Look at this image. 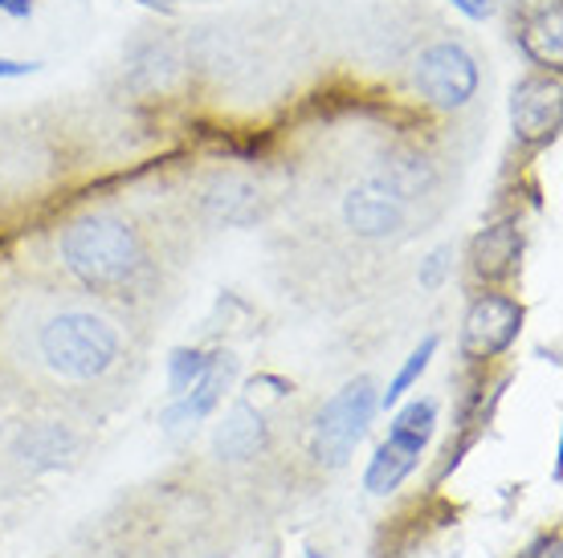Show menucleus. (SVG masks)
Masks as SVG:
<instances>
[{"label":"nucleus","instance_id":"obj_7","mask_svg":"<svg viewBox=\"0 0 563 558\" xmlns=\"http://www.w3.org/2000/svg\"><path fill=\"white\" fill-rule=\"evenodd\" d=\"M405 212H409V200H400L380 176H367L343 196V224L364 241L396 237L405 228Z\"/></svg>","mask_w":563,"mask_h":558},{"label":"nucleus","instance_id":"obj_3","mask_svg":"<svg viewBox=\"0 0 563 558\" xmlns=\"http://www.w3.org/2000/svg\"><path fill=\"white\" fill-rule=\"evenodd\" d=\"M409 82L424 111L462 114L482 90V66L478 57L470 54V45L441 37V42L424 45L421 54L412 57Z\"/></svg>","mask_w":563,"mask_h":558},{"label":"nucleus","instance_id":"obj_11","mask_svg":"<svg viewBox=\"0 0 563 558\" xmlns=\"http://www.w3.org/2000/svg\"><path fill=\"white\" fill-rule=\"evenodd\" d=\"M212 445L225 461H250V457H257V448L266 445V420L254 404H238L225 416V424L217 428Z\"/></svg>","mask_w":563,"mask_h":558},{"label":"nucleus","instance_id":"obj_18","mask_svg":"<svg viewBox=\"0 0 563 558\" xmlns=\"http://www.w3.org/2000/svg\"><path fill=\"white\" fill-rule=\"evenodd\" d=\"M498 9H507L510 21L527 13H543V9H563L560 0H498Z\"/></svg>","mask_w":563,"mask_h":558},{"label":"nucleus","instance_id":"obj_5","mask_svg":"<svg viewBox=\"0 0 563 558\" xmlns=\"http://www.w3.org/2000/svg\"><path fill=\"white\" fill-rule=\"evenodd\" d=\"M519 331H522L519 298L498 293V290L478 293L462 319V338H457L462 359H470V364H490L503 350L515 347Z\"/></svg>","mask_w":563,"mask_h":558},{"label":"nucleus","instance_id":"obj_9","mask_svg":"<svg viewBox=\"0 0 563 558\" xmlns=\"http://www.w3.org/2000/svg\"><path fill=\"white\" fill-rule=\"evenodd\" d=\"M522 261V228L515 221L486 224L478 237L470 241V274L486 286L515 278Z\"/></svg>","mask_w":563,"mask_h":558},{"label":"nucleus","instance_id":"obj_17","mask_svg":"<svg viewBox=\"0 0 563 558\" xmlns=\"http://www.w3.org/2000/svg\"><path fill=\"white\" fill-rule=\"evenodd\" d=\"M453 13L465 16V21H474V25H486V21H494V16L503 13L498 9V0H445Z\"/></svg>","mask_w":563,"mask_h":558},{"label":"nucleus","instance_id":"obj_15","mask_svg":"<svg viewBox=\"0 0 563 558\" xmlns=\"http://www.w3.org/2000/svg\"><path fill=\"white\" fill-rule=\"evenodd\" d=\"M205 367H209V355L200 347H176L168 355V395H184V391L192 388L200 376H205Z\"/></svg>","mask_w":563,"mask_h":558},{"label":"nucleus","instance_id":"obj_1","mask_svg":"<svg viewBox=\"0 0 563 558\" xmlns=\"http://www.w3.org/2000/svg\"><path fill=\"white\" fill-rule=\"evenodd\" d=\"M57 257L78 286L95 293L119 290L128 286L143 266L140 233L123 216L111 212H90L66 224V233L57 241Z\"/></svg>","mask_w":563,"mask_h":558},{"label":"nucleus","instance_id":"obj_6","mask_svg":"<svg viewBox=\"0 0 563 558\" xmlns=\"http://www.w3.org/2000/svg\"><path fill=\"white\" fill-rule=\"evenodd\" d=\"M563 126V86L560 74H527L510 90V131L522 147H551Z\"/></svg>","mask_w":563,"mask_h":558},{"label":"nucleus","instance_id":"obj_19","mask_svg":"<svg viewBox=\"0 0 563 558\" xmlns=\"http://www.w3.org/2000/svg\"><path fill=\"white\" fill-rule=\"evenodd\" d=\"M42 62H21V57H4L0 54V82H16V78H29V74H37Z\"/></svg>","mask_w":563,"mask_h":558},{"label":"nucleus","instance_id":"obj_8","mask_svg":"<svg viewBox=\"0 0 563 558\" xmlns=\"http://www.w3.org/2000/svg\"><path fill=\"white\" fill-rule=\"evenodd\" d=\"M233 376H238V359H233L229 350H217V355H209L205 376L184 391V395H176V400H172V408L164 412V424H168V428H180V424H200V420H209L212 412L221 408V400H225V391H229V383H233Z\"/></svg>","mask_w":563,"mask_h":558},{"label":"nucleus","instance_id":"obj_14","mask_svg":"<svg viewBox=\"0 0 563 558\" xmlns=\"http://www.w3.org/2000/svg\"><path fill=\"white\" fill-rule=\"evenodd\" d=\"M437 347H441V338L437 335H424L421 343L412 347V355L400 364V371L388 379V391H380V408H396L412 388H417V383H421V376L429 371V364H433Z\"/></svg>","mask_w":563,"mask_h":558},{"label":"nucleus","instance_id":"obj_2","mask_svg":"<svg viewBox=\"0 0 563 558\" xmlns=\"http://www.w3.org/2000/svg\"><path fill=\"white\" fill-rule=\"evenodd\" d=\"M42 359L54 376L70 379V383H90L102 379L119 364V331L102 314L90 310H66L42 326Z\"/></svg>","mask_w":563,"mask_h":558},{"label":"nucleus","instance_id":"obj_12","mask_svg":"<svg viewBox=\"0 0 563 558\" xmlns=\"http://www.w3.org/2000/svg\"><path fill=\"white\" fill-rule=\"evenodd\" d=\"M412 469H417V453L393 445V440H384V445L372 453V461H367L364 489L367 493H376V498H388V493L400 489V481H405Z\"/></svg>","mask_w":563,"mask_h":558},{"label":"nucleus","instance_id":"obj_21","mask_svg":"<svg viewBox=\"0 0 563 558\" xmlns=\"http://www.w3.org/2000/svg\"><path fill=\"white\" fill-rule=\"evenodd\" d=\"M0 16H9V21H29V16H33V0H0Z\"/></svg>","mask_w":563,"mask_h":558},{"label":"nucleus","instance_id":"obj_4","mask_svg":"<svg viewBox=\"0 0 563 558\" xmlns=\"http://www.w3.org/2000/svg\"><path fill=\"white\" fill-rule=\"evenodd\" d=\"M376 412H380V391H376L372 379L360 376L352 383H343L319 408V416H314V428H310V453H314V461L327 465V469H339V465L352 461V453L367 436Z\"/></svg>","mask_w":563,"mask_h":558},{"label":"nucleus","instance_id":"obj_13","mask_svg":"<svg viewBox=\"0 0 563 558\" xmlns=\"http://www.w3.org/2000/svg\"><path fill=\"white\" fill-rule=\"evenodd\" d=\"M433 428H437V404L433 400H412L405 404L400 412L393 416V428H388V440L400 448H409L421 457L424 445L433 440Z\"/></svg>","mask_w":563,"mask_h":558},{"label":"nucleus","instance_id":"obj_10","mask_svg":"<svg viewBox=\"0 0 563 558\" xmlns=\"http://www.w3.org/2000/svg\"><path fill=\"white\" fill-rule=\"evenodd\" d=\"M519 54L536 66L539 74L563 70V9H543V13H527L510 21Z\"/></svg>","mask_w":563,"mask_h":558},{"label":"nucleus","instance_id":"obj_16","mask_svg":"<svg viewBox=\"0 0 563 558\" xmlns=\"http://www.w3.org/2000/svg\"><path fill=\"white\" fill-rule=\"evenodd\" d=\"M450 266H453V245H437V249L421 261V269H417L421 290H441L445 278H450Z\"/></svg>","mask_w":563,"mask_h":558},{"label":"nucleus","instance_id":"obj_20","mask_svg":"<svg viewBox=\"0 0 563 558\" xmlns=\"http://www.w3.org/2000/svg\"><path fill=\"white\" fill-rule=\"evenodd\" d=\"M519 558H563V543L560 534H543V538H536V543L527 546Z\"/></svg>","mask_w":563,"mask_h":558}]
</instances>
